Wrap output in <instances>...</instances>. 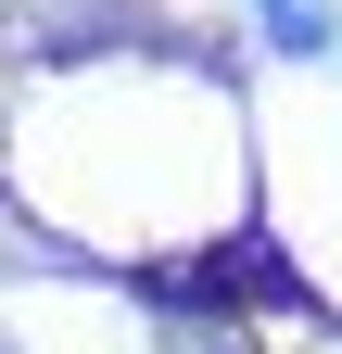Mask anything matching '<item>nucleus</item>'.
I'll list each match as a JSON object with an SVG mask.
<instances>
[{
	"mask_svg": "<svg viewBox=\"0 0 342 354\" xmlns=\"http://www.w3.org/2000/svg\"><path fill=\"white\" fill-rule=\"evenodd\" d=\"M267 38L305 64V51H330V13H317V0H267Z\"/></svg>",
	"mask_w": 342,
	"mask_h": 354,
	"instance_id": "nucleus-1",
	"label": "nucleus"
}]
</instances>
